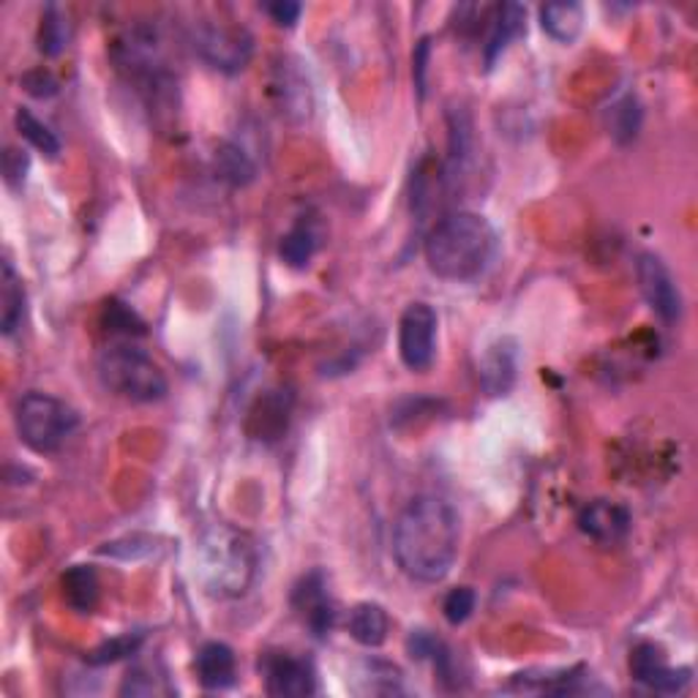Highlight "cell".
<instances>
[{
  "label": "cell",
  "instance_id": "6da1fadb",
  "mask_svg": "<svg viewBox=\"0 0 698 698\" xmlns=\"http://www.w3.org/2000/svg\"><path fill=\"white\" fill-rule=\"evenodd\" d=\"M462 519L447 499L423 494L399 514L393 527V557L401 573L417 584H440L456 565Z\"/></svg>",
  "mask_w": 698,
  "mask_h": 698
},
{
  "label": "cell",
  "instance_id": "7a4b0ae2",
  "mask_svg": "<svg viewBox=\"0 0 698 698\" xmlns=\"http://www.w3.org/2000/svg\"><path fill=\"white\" fill-rule=\"evenodd\" d=\"M497 252V232L480 213L458 211L436 221L426 237V262L445 282H473Z\"/></svg>",
  "mask_w": 698,
  "mask_h": 698
},
{
  "label": "cell",
  "instance_id": "3957f363",
  "mask_svg": "<svg viewBox=\"0 0 698 698\" xmlns=\"http://www.w3.org/2000/svg\"><path fill=\"white\" fill-rule=\"evenodd\" d=\"M257 554L252 540L237 529L219 524L197 546V573L213 597H241L254 581Z\"/></svg>",
  "mask_w": 698,
  "mask_h": 698
},
{
  "label": "cell",
  "instance_id": "277c9868",
  "mask_svg": "<svg viewBox=\"0 0 698 698\" xmlns=\"http://www.w3.org/2000/svg\"><path fill=\"white\" fill-rule=\"evenodd\" d=\"M98 380L109 393L137 404H154L170 391L165 371L142 349L129 345L107 347L98 355Z\"/></svg>",
  "mask_w": 698,
  "mask_h": 698
},
{
  "label": "cell",
  "instance_id": "5b68a950",
  "mask_svg": "<svg viewBox=\"0 0 698 698\" xmlns=\"http://www.w3.org/2000/svg\"><path fill=\"white\" fill-rule=\"evenodd\" d=\"M14 423L33 453H55L77 429V412L50 393H25L17 401Z\"/></svg>",
  "mask_w": 698,
  "mask_h": 698
},
{
  "label": "cell",
  "instance_id": "8992f818",
  "mask_svg": "<svg viewBox=\"0 0 698 698\" xmlns=\"http://www.w3.org/2000/svg\"><path fill=\"white\" fill-rule=\"evenodd\" d=\"M194 52L211 68L224 74H237L248 66L254 52V39L246 28L226 25V22H202L191 36Z\"/></svg>",
  "mask_w": 698,
  "mask_h": 698
},
{
  "label": "cell",
  "instance_id": "52a82bcc",
  "mask_svg": "<svg viewBox=\"0 0 698 698\" xmlns=\"http://www.w3.org/2000/svg\"><path fill=\"white\" fill-rule=\"evenodd\" d=\"M271 96L276 104L278 115L287 124L304 126L314 115V91L308 83V74L304 72V63L295 57H282L273 66L271 77Z\"/></svg>",
  "mask_w": 698,
  "mask_h": 698
},
{
  "label": "cell",
  "instance_id": "ba28073f",
  "mask_svg": "<svg viewBox=\"0 0 698 698\" xmlns=\"http://www.w3.org/2000/svg\"><path fill=\"white\" fill-rule=\"evenodd\" d=\"M440 319L429 304H412L399 319V355L410 371H426L434 363Z\"/></svg>",
  "mask_w": 698,
  "mask_h": 698
},
{
  "label": "cell",
  "instance_id": "9c48e42d",
  "mask_svg": "<svg viewBox=\"0 0 698 698\" xmlns=\"http://www.w3.org/2000/svg\"><path fill=\"white\" fill-rule=\"evenodd\" d=\"M636 276L644 300L657 317L668 325L677 322L683 317V293H679L677 282H674L671 271L663 265V260L655 254H642L636 262Z\"/></svg>",
  "mask_w": 698,
  "mask_h": 698
},
{
  "label": "cell",
  "instance_id": "30bf717a",
  "mask_svg": "<svg viewBox=\"0 0 698 698\" xmlns=\"http://www.w3.org/2000/svg\"><path fill=\"white\" fill-rule=\"evenodd\" d=\"M631 674L636 683L647 685L657 694H683L690 683V668H671L660 647L638 644L631 655Z\"/></svg>",
  "mask_w": 698,
  "mask_h": 698
},
{
  "label": "cell",
  "instance_id": "8fae6325",
  "mask_svg": "<svg viewBox=\"0 0 698 698\" xmlns=\"http://www.w3.org/2000/svg\"><path fill=\"white\" fill-rule=\"evenodd\" d=\"M262 677H265L267 694L276 698L311 696L317 690L311 663L293 655H267L262 660Z\"/></svg>",
  "mask_w": 698,
  "mask_h": 698
},
{
  "label": "cell",
  "instance_id": "7c38bea8",
  "mask_svg": "<svg viewBox=\"0 0 698 698\" xmlns=\"http://www.w3.org/2000/svg\"><path fill=\"white\" fill-rule=\"evenodd\" d=\"M631 510L611 499H595L579 514V529L601 546H616L631 535Z\"/></svg>",
  "mask_w": 698,
  "mask_h": 698
},
{
  "label": "cell",
  "instance_id": "4fadbf2b",
  "mask_svg": "<svg viewBox=\"0 0 698 698\" xmlns=\"http://www.w3.org/2000/svg\"><path fill=\"white\" fill-rule=\"evenodd\" d=\"M293 603H295V609L300 611L306 625L311 627L317 636H325V633L334 627V620H336L334 601H330L328 586H325V579L319 570L308 573L306 579L295 586Z\"/></svg>",
  "mask_w": 698,
  "mask_h": 698
},
{
  "label": "cell",
  "instance_id": "5bb4252c",
  "mask_svg": "<svg viewBox=\"0 0 698 698\" xmlns=\"http://www.w3.org/2000/svg\"><path fill=\"white\" fill-rule=\"evenodd\" d=\"M516 369H519V349L514 339H503L480 360V385L488 395H508L516 382Z\"/></svg>",
  "mask_w": 698,
  "mask_h": 698
},
{
  "label": "cell",
  "instance_id": "9a60e30c",
  "mask_svg": "<svg viewBox=\"0 0 698 698\" xmlns=\"http://www.w3.org/2000/svg\"><path fill=\"white\" fill-rule=\"evenodd\" d=\"M524 33H527V9L519 3L499 6L497 17L491 20V31H488L486 66H494V61L508 50V44Z\"/></svg>",
  "mask_w": 698,
  "mask_h": 698
},
{
  "label": "cell",
  "instance_id": "2e32d148",
  "mask_svg": "<svg viewBox=\"0 0 698 698\" xmlns=\"http://www.w3.org/2000/svg\"><path fill=\"white\" fill-rule=\"evenodd\" d=\"M197 677L208 690L230 688L235 683V653L221 642L205 644L197 653Z\"/></svg>",
  "mask_w": 698,
  "mask_h": 698
},
{
  "label": "cell",
  "instance_id": "e0dca14e",
  "mask_svg": "<svg viewBox=\"0 0 698 698\" xmlns=\"http://www.w3.org/2000/svg\"><path fill=\"white\" fill-rule=\"evenodd\" d=\"M347 631L363 647H380L388 638V631H391V620H388L385 609L377 606V603H358L349 611Z\"/></svg>",
  "mask_w": 698,
  "mask_h": 698
},
{
  "label": "cell",
  "instance_id": "ac0fdd59",
  "mask_svg": "<svg viewBox=\"0 0 698 698\" xmlns=\"http://www.w3.org/2000/svg\"><path fill=\"white\" fill-rule=\"evenodd\" d=\"M540 28L549 33L554 42L570 44L584 28V9L573 0H562V3H546L540 9Z\"/></svg>",
  "mask_w": 698,
  "mask_h": 698
},
{
  "label": "cell",
  "instance_id": "d6986e66",
  "mask_svg": "<svg viewBox=\"0 0 698 698\" xmlns=\"http://www.w3.org/2000/svg\"><path fill=\"white\" fill-rule=\"evenodd\" d=\"M22 314H25V293H22V278L11 267V262H3V273H0V328L6 336L14 334L22 325Z\"/></svg>",
  "mask_w": 698,
  "mask_h": 698
},
{
  "label": "cell",
  "instance_id": "ffe728a7",
  "mask_svg": "<svg viewBox=\"0 0 698 698\" xmlns=\"http://www.w3.org/2000/svg\"><path fill=\"white\" fill-rule=\"evenodd\" d=\"M63 597L80 614H91L98 601V579L91 565H74L63 575Z\"/></svg>",
  "mask_w": 698,
  "mask_h": 698
},
{
  "label": "cell",
  "instance_id": "44dd1931",
  "mask_svg": "<svg viewBox=\"0 0 698 698\" xmlns=\"http://www.w3.org/2000/svg\"><path fill=\"white\" fill-rule=\"evenodd\" d=\"M216 172L221 180H226V183L246 186L252 183L254 174H257V167H254V161L248 159L237 145L224 142L219 145L216 150Z\"/></svg>",
  "mask_w": 698,
  "mask_h": 698
},
{
  "label": "cell",
  "instance_id": "7402d4cb",
  "mask_svg": "<svg viewBox=\"0 0 698 698\" xmlns=\"http://www.w3.org/2000/svg\"><path fill=\"white\" fill-rule=\"evenodd\" d=\"M68 36H72V31H68L66 14L57 6H46L42 25H39V50L50 57L61 55L68 46Z\"/></svg>",
  "mask_w": 698,
  "mask_h": 698
},
{
  "label": "cell",
  "instance_id": "603a6c76",
  "mask_svg": "<svg viewBox=\"0 0 698 698\" xmlns=\"http://www.w3.org/2000/svg\"><path fill=\"white\" fill-rule=\"evenodd\" d=\"M14 124H17V131H20L22 137L33 145V148L42 150L44 156L55 159V156L61 154V139H57L55 131H50V126L42 124L31 109H25V107L17 109Z\"/></svg>",
  "mask_w": 698,
  "mask_h": 698
},
{
  "label": "cell",
  "instance_id": "cb8c5ba5",
  "mask_svg": "<svg viewBox=\"0 0 698 698\" xmlns=\"http://www.w3.org/2000/svg\"><path fill=\"white\" fill-rule=\"evenodd\" d=\"M314 252H317V232L308 224H298L282 237V246H278V254L287 262L289 267H306L311 262Z\"/></svg>",
  "mask_w": 698,
  "mask_h": 698
},
{
  "label": "cell",
  "instance_id": "d4e9b609",
  "mask_svg": "<svg viewBox=\"0 0 698 698\" xmlns=\"http://www.w3.org/2000/svg\"><path fill=\"white\" fill-rule=\"evenodd\" d=\"M139 642H142V636H139V633H134V636L131 633H126V636L113 638V642H107V644H102L98 649H93V653L87 655V663H93V666H107V663H115V660H120V657L137 653Z\"/></svg>",
  "mask_w": 698,
  "mask_h": 698
},
{
  "label": "cell",
  "instance_id": "484cf974",
  "mask_svg": "<svg viewBox=\"0 0 698 698\" xmlns=\"http://www.w3.org/2000/svg\"><path fill=\"white\" fill-rule=\"evenodd\" d=\"M442 611H445V620L451 622V625H462V622H467L469 614L475 611V592L469 590V586H456V590L447 592Z\"/></svg>",
  "mask_w": 698,
  "mask_h": 698
},
{
  "label": "cell",
  "instance_id": "4316f807",
  "mask_svg": "<svg viewBox=\"0 0 698 698\" xmlns=\"http://www.w3.org/2000/svg\"><path fill=\"white\" fill-rule=\"evenodd\" d=\"M28 170H31V159H28L25 150L6 148L3 178H6V183H9V189H22V186H25Z\"/></svg>",
  "mask_w": 698,
  "mask_h": 698
},
{
  "label": "cell",
  "instance_id": "83f0119b",
  "mask_svg": "<svg viewBox=\"0 0 698 698\" xmlns=\"http://www.w3.org/2000/svg\"><path fill=\"white\" fill-rule=\"evenodd\" d=\"M638 120H642V113H638V104L633 98H625L620 107L614 109V137L627 142L638 134Z\"/></svg>",
  "mask_w": 698,
  "mask_h": 698
},
{
  "label": "cell",
  "instance_id": "f1b7e54d",
  "mask_svg": "<svg viewBox=\"0 0 698 698\" xmlns=\"http://www.w3.org/2000/svg\"><path fill=\"white\" fill-rule=\"evenodd\" d=\"M22 87H25L31 96L36 98H50L57 93V80L52 77L46 68H33V72H28L25 77H22Z\"/></svg>",
  "mask_w": 698,
  "mask_h": 698
},
{
  "label": "cell",
  "instance_id": "f546056e",
  "mask_svg": "<svg viewBox=\"0 0 698 698\" xmlns=\"http://www.w3.org/2000/svg\"><path fill=\"white\" fill-rule=\"evenodd\" d=\"M107 325L113 330H137V334H142V325L137 322L134 311H129V308L120 304L107 306Z\"/></svg>",
  "mask_w": 698,
  "mask_h": 698
},
{
  "label": "cell",
  "instance_id": "4dcf8cb0",
  "mask_svg": "<svg viewBox=\"0 0 698 698\" xmlns=\"http://www.w3.org/2000/svg\"><path fill=\"white\" fill-rule=\"evenodd\" d=\"M267 14L273 17L276 25H287L293 28L300 17V6L298 3H289V0H278V3H267L265 6Z\"/></svg>",
  "mask_w": 698,
  "mask_h": 698
},
{
  "label": "cell",
  "instance_id": "1f68e13d",
  "mask_svg": "<svg viewBox=\"0 0 698 698\" xmlns=\"http://www.w3.org/2000/svg\"><path fill=\"white\" fill-rule=\"evenodd\" d=\"M429 52H432V42L429 39H423L421 44H417L415 50V57H412V63H415V85H417V93H426V63H429Z\"/></svg>",
  "mask_w": 698,
  "mask_h": 698
}]
</instances>
